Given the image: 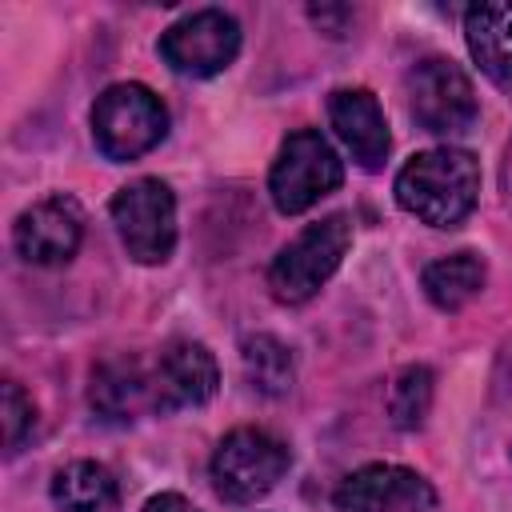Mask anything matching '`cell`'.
<instances>
[{
  "instance_id": "1",
  "label": "cell",
  "mask_w": 512,
  "mask_h": 512,
  "mask_svg": "<svg viewBox=\"0 0 512 512\" xmlns=\"http://www.w3.org/2000/svg\"><path fill=\"white\" fill-rule=\"evenodd\" d=\"M480 200V164L468 148L416 152L396 172V204L428 228H456Z\"/></svg>"
},
{
  "instance_id": "2",
  "label": "cell",
  "mask_w": 512,
  "mask_h": 512,
  "mask_svg": "<svg viewBox=\"0 0 512 512\" xmlns=\"http://www.w3.org/2000/svg\"><path fill=\"white\" fill-rule=\"evenodd\" d=\"M352 248V220L344 212H332L316 224H308L296 240H288L272 268H268V288L280 304H304L312 300L332 272L340 268V260Z\"/></svg>"
},
{
  "instance_id": "3",
  "label": "cell",
  "mask_w": 512,
  "mask_h": 512,
  "mask_svg": "<svg viewBox=\"0 0 512 512\" xmlns=\"http://www.w3.org/2000/svg\"><path fill=\"white\" fill-rule=\"evenodd\" d=\"M164 136H168V112L152 88L124 80L96 96L92 140L108 160H116V164L136 160V156L152 152Z\"/></svg>"
},
{
  "instance_id": "4",
  "label": "cell",
  "mask_w": 512,
  "mask_h": 512,
  "mask_svg": "<svg viewBox=\"0 0 512 512\" xmlns=\"http://www.w3.org/2000/svg\"><path fill=\"white\" fill-rule=\"evenodd\" d=\"M292 464L284 440L264 428H232L212 452V488L228 504H252L268 496Z\"/></svg>"
},
{
  "instance_id": "5",
  "label": "cell",
  "mask_w": 512,
  "mask_h": 512,
  "mask_svg": "<svg viewBox=\"0 0 512 512\" xmlns=\"http://www.w3.org/2000/svg\"><path fill=\"white\" fill-rule=\"evenodd\" d=\"M344 180V164L336 156V148L312 132V128H300L292 132L276 160H272V172H268V196L276 204V212L284 216H300L308 212L320 196L336 192Z\"/></svg>"
},
{
  "instance_id": "6",
  "label": "cell",
  "mask_w": 512,
  "mask_h": 512,
  "mask_svg": "<svg viewBox=\"0 0 512 512\" xmlns=\"http://www.w3.org/2000/svg\"><path fill=\"white\" fill-rule=\"evenodd\" d=\"M112 224L136 264H164L176 248V196L164 180L140 176L112 196Z\"/></svg>"
},
{
  "instance_id": "7",
  "label": "cell",
  "mask_w": 512,
  "mask_h": 512,
  "mask_svg": "<svg viewBox=\"0 0 512 512\" xmlns=\"http://www.w3.org/2000/svg\"><path fill=\"white\" fill-rule=\"evenodd\" d=\"M408 108L412 120L432 136L468 132L480 112L472 80L448 56H428L408 72Z\"/></svg>"
},
{
  "instance_id": "8",
  "label": "cell",
  "mask_w": 512,
  "mask_h": 512,
  "mask_svg": "<svg viewBox=\"0 0 512 512\" xmlns=\"http://www.w3.org/2000/svg\"><path fill=\"white\" fill-rule=\"evenodd\" d=\"M240 52V24L224 8H200L160 36V56L172 72L204 80L224 72Z\"/></svg>"
},
{
  "instance_id": "9",
  "label": "cell",
  "mask_w": 512,
  "mask_h": 512,
  "mask_svg": "<svg viewBox=\"0 0 512 512\" xmlns=\"http://www.w3.org/2000/svg\"><path fill=\"white\" fill-rule=\"evenodd\" d=\"M332 504L340 512H432L436 488L416 468L364 464L336 484Z\"/></svg>"
},
{
  "instance_id": "10",
  "label": "cell",
  "mask_w": 512,
  "mask_h": 512,
  "mask_svg": "<svg viewBox=\"0 0 512 512\" xmlns=\"http://www.w3.org/2000/svg\"><path fill=\"white\" fill-rule=\"evenodd\" d=\"M80 236H84V216L64 196H48V200L24 208L16 216V224H12L16 252L28 264H40V268H52V264L72 260L76 248H80Z\"/></svg>"
},
{
  "instance_id": "11",
  "label": "cell",
  "mask_w": 512,
  "mask_h": 512,
  "mask_svg": "<svg viewBox=\"0 0 512 512\" xmlns=\"http://www.w3.org/2000/svg\"><path fill=\"white\" fill-rule=\"evenodd\" d=\"M216 384H220L216 356L196 340L164 344L156 364H152V392H156V408L160 412L200 408V404H208L216 396Z\"/></svg>"
},
{
  "instance_id": "12",
  "label": "cell",
  "mask_w": 512,
  "mask_h": 512,
  "mask_svg": "<svg viewBox=\"0 0 512 512\" xmlns=\"http://www.w3.org/2000/svg\"><path fill=\"white\" fill-rule=\"evenodd\" d=\"M328 120L364 172H376L388 160V148H392L388 120L380 112V100L368 88H336L328 96Z\"/></svg>"
},
{
  "instance_id": "13",
  "label": "cell",
  "mask_w": 512,
  "mask_h": 512,
  "mask_svg": "<svg viewBox=\"0 0 512 512\" xmlns=\"http://www.w3.org/2000/svg\"><path fill=\"white\" fill-rule=\"evenodd\" d=\"M464 40L480 72L512 92V4H472L464 12Z\"/></svg>"
},
{
  "instance_id": "14",
  "label": "cell",
  "mask_w": 512,
  "mask_h": 512,
  "mask_svg": "<svg viewBox=\"0 0 512 512\" xmlns=\"http://www.w3.org/2000/svg\"><path fill=\"white\" fill-rule=\"evenodd\" d=\"M92 408L112 420H136L140 412L156 408V392H152V372L140 368V360H108L92 372V388H88Z\"/></svg>"
},
{
  "instance_id": "15",
  "label": "cell",
  "mask_w": 512,
  "mask_h": 512,
  "mask_svg": "<svg viewBox=\"0 0 512 512\" xmlns=\"http://www.w3.org/2000/svg\"><path fill=\"white\" fill-rule=\"evenodd\" d=\"M52 504L60 512H116L120 484L96 460H72L52 476Z\"/></svg>"
},
{
  "instance_id": "16",
  "label": "cell",
  "mask_w": 512,
  "mask_h": 512,
  "mask_svg": "<svg viewBox=\"0 0 512 512\" xmlns=\"http://www.w3.org/2000/svg\"><path fill=\"white\" fill-rule=\"evenodd\" d=\"M488 280V268L476 252H456L444 260H432L424 268V296L440 308V312H460L464 304H472L480 296Z\"/></svg>"
},
{
  "instance_id": "17",
  "label": "cell",
  "mask_w": 512,
  "mask_h": 512,
  "mask_svg": "<svg viewBox=\"0 0 512 512\" xmlns=\"http://www.w3.org/2000/svg\"><path fill=\"white\" fill-rule=\"evenodd\" d=\"M240 360H244V376L256 392L264 396H284L296 380V364H292V352L288 344H280L276 336L268 332H256L240 344Z\"/></svg>"
},
{
  "instance_id": "18",
  "label": "cell",
  "mask_w": 512,
  "mask_h": 512,
  "mask_svg": "<svg viewBox=\"0 0 512 512\" xmlns=\"http://www.w3.org/2000/svg\"><path fill=\"white\" fill-rule=\"evenodd\" d=\"M432 396H436V376H432V368H424V364L404 368V372L392 380V388H388V416H392V424L404 428V432L420 428L424 416H428V408H432Z\"/></svg>"
},
{
  "instance_id": "19",
  "label": "cell",
  "mask_w": 512,
  "mask_h": 512,
  "mask_svg": "<svg viewBox=\"0 0 512 512\" xmlns=\"http://www.w3.org/2000/svg\"><path fill=\"white\" fill-rule=\"evenodd\" d=\"M0 412H4V448L16 452L20 440H24V436L32 432V424H36V408H32V400L24 396V388H20L16 380L4 384V404H0Z\"/></svg>"
},
{
  "instance_id": "20",
  "label": "cell",
  "mask_w": 512,
  "mask_h": 512,
  "mask_svg": "<svg viewBox=\"0 0 512 512\" xmlns=\"http://www.w3.org/2000/svg\"><path fill=\"white\" fill-rule=\"evenodd\" d=\"M140 512H200L188 496H180V492H160V496H152Z\"/></svg>"
},
{
  "instance_id": "21",
  "label": "cell",
  "mask_w": 512,
  "mask_h": 512,
  "mask_svg": "<svg viewBox=\"0 0 512 512\" xmlns=\"http://www.w3.org/2000/svg\"><path fill=\"white\" fill-rule=\"evenodd\" d=\"M500 188H504V200L512 204V140L504 148V164H500Z\"/></svg>"
}]
</instances>
